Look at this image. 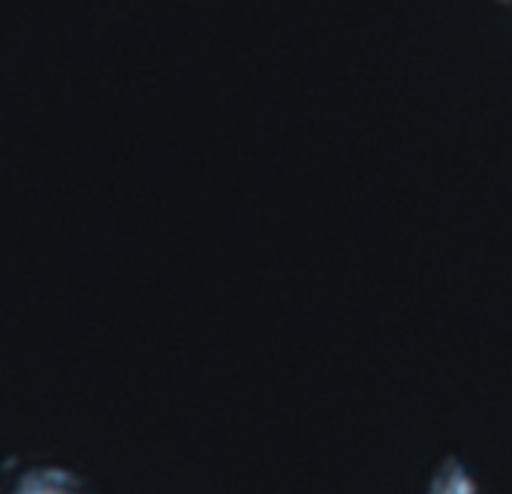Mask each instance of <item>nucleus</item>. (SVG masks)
Instances as JSON below:
<instances>
[{
	"instance_id": "nucleus-1",
	"label": "nucleus",
	"mask_w": 512,
	"mask_h": 494,
	"mask_svg": "<svg viewBox=\"0 0 512 494\" xmlns=\"http://www.w3.org/2000/svg\"><path fill=\"white\" fill-rule=\"evenodd\" d=\"M0 494H94L88 482L64 467L37 464L0 485Z\"/></svg>"
},
{
	"instance_id": "nucleus-2",
	"label": "nucleus",
	"mask_w": 512,
	"mask_h": 494,
	"mask_svg": "<svg viewBox=\"0 0 512 494\" xmlns=\"http://www.w3.org/2000/svg\"><path fill=\"white\" fill-rule=\"evenodd\" d=\"M428 494H482V488L476 485V479L470 476V470L461 461L446 458L437 467V473L428 485Z\"/></svg>"
}]
</instances>
